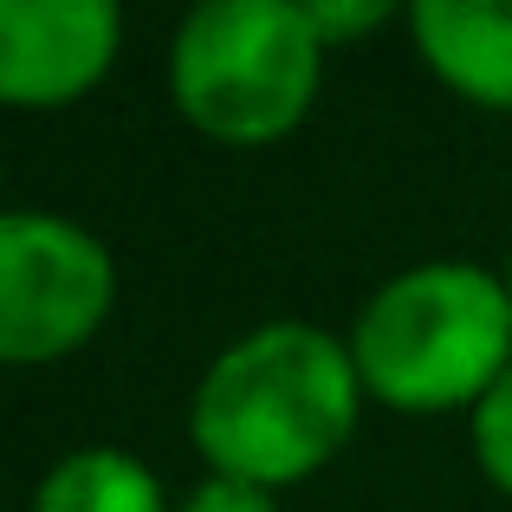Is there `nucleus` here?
<instances>
[{
  "instance_id": "f257e3e1",
  "label": "nucleus",
  "mask_w": 512,
  "mask_h": 512,
  "mask_svg": "<svg viewBox=\"0 0 512 512\" xmlns=\"http://www.w3.org/2000/svg\"><path fill=\"white\" fill-rule=\"evenodd\" d=\"M357 357L312 325H266L208 370L195 396V441L227 480H299L350 435Z\"/></svg>"
},
{
  "instance_id": "f03ea898",
  "label": "nucleus",
  "mask_w": 512,
  "mask_h": 512,
  "mask_svg": "<svg viewBox=\"0 0 512 512\" xmlns=\"http://www.w3.org/2000/svg\"><path fill=\"white\" fill-rule=\"evenodd\" d=\"M512 292L480 266L402 273L357 318V376L402 409H448L512 370Z\"/></svg>"
},
{
  "instance_id": "7ed1b4c3",
  "label": "nucleus",
  "mask_w": 512,
  "mask_h": 512,
  "mask_svg": "<svg viewBox=\"0 0 512 512\" xmlns=\"http://www.w3.org/2000/svg\"><path fill=\"white\" fill-rule=\"evenodd\" d=\"M318 85V26L292 0H221L175 39V98L214 137H279Z\"/></svg>"
},
{
  "instance_id": "20e7f679",
  "label": "nucleus",
  "mask_w": 512,
  "mask_h": 512,
  "mask_svg": "<svg viewBox=\"0 0 512 512\" xmlns=\"http://www.w3.org/2000/svg\"><path fill=\"white\" fill-rule=\"evenodd\" d=\"M111 305V260L91 234L52 214L0 221V350L39 363L78 344Z\"/></svg>"
},
{
  "instance_id": "39448f33",
  "label": "nucleus",
  "mask_w": 512,
  "mask_h": 512,
  "mask_svg": "<svg viewBox=\"0 0 512 512\" xmlns=\"http://www.w3.org/2000/svg\"><path fill=\"white\" fill-rule=\"evenodd\" d=\"M111 52V0H0V91L13 104L72 98L111 65Z\"/></svg>"
},
{
  "instance_id": "423d86ee",
  "label": "nucleus",
  "mask_w": 512,
  "mask_h": 512,
  "mask_svg": "<svg viewBox=\"0 0 512 512\" xmlns=\"http://www.w3.org/2000/svg\"><path fill=\"white\" fill-rule=\"evenodd\" d=\"M422 52L480 104H512V0H422Z\"/></svg>"
},
{
  "instance_id": "0eeeda50",
  "label": "nucleus",
  "mask_w": 512,
  "mask_h": 512,
  "mask_svg": "<svg viewBox=\"0 0 512 512\" xmlns=\"http://www.w3.org/2000/svg\"><path fill=\"white\" fill-rule=\"evenodd\" d=\"M33 512H163V493L143 461L117 448H85L46 474Z\"/></svg>"
},
{
  "instance_id": "6e6552de",
  "label": "nucleus",
  "mask_w": 512,
  "mask_h": 512,
  "mask_svg": "<svg viewBox=\"0 0 512 512\" xmlns=\"http://www.w3.org/2000/svg\"><path fill=\"white\" fill-rule=\"evenodd\" d=\"M474 448L487 461V474L512 493V370L480 396V415H474Z\"/></svg>"
},
{
  "instance_id": "1a4fd4ad",
  "label": "nucleus",
  "mask_w": 512,
  "mask_h": 512,
  "mask_svg": "<svg viewBox=\"0 0 512 512\" xmlns=\"http://www.w3.org/2000/svg\"><path fill=\"white\" fill-rule=\"evenodd\" d=\"M182 512H273V506H266V493L247 487V480H214V487H201Z\"/></svg>"
},
{
  "instance_id": "9d476101",
  "label": "nucleus",
  "mask_w": 512,
  "mask_h": 512,
  "mask_svg": "<svg viewBox=\"0 0 512 512\" xmlns=\"http://www.w3.org/2000/svg\"><path fill=\"white\" fill-rule=\"evenodd\" d=\"M305 13H312V26H318V33H350V26L383 20L389 7H383V0H357V7H325V0H312Z\"/></svg>"
}]
</instances>
